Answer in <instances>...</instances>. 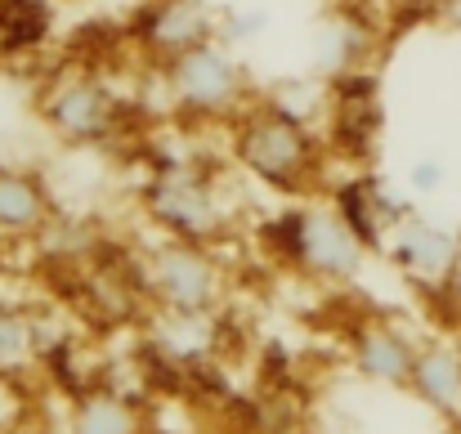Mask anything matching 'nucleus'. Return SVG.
<instances>
[{"label":"nucleus","mask_w":461,"mask_h":434,"mask_svg":"<svg viewBox=\"0 0 461 434\" xmlns=\"http://www.w3.org/2000/svg\"><path fill=\"white\" fill-rule=\"evenodd\" d=\"M457 247H461L457 229H448V224H439V220L412 211V215H403V220L390 229V238H385L381 251L390 256V265H394L403 278H412L417 287L435 291L439 278L448 274Z\"/></svg>","instance_id":"1a4fd4ad"},{"label":"nucleus","mask_w":461,"mask_h":434,"mask_svg":"<svg viewBox=\"0 0 461 434\" xmlns=\"http://www.w3.org/2000/svg\"><path fill=\"white\" fill-rule=\"evenodd\" d=\"M265 27H269V14L256 9V5H247V9H224V14H220V36H224L229 45H247V41H256Z\"/></svg>","instance_id":"dca6fc26"},{"label":"nucleus","mask_w":461,"mask_h":434,"mask_svg":"<svg viewBox=\"0 0 461 434\" xmlns=\"http://www.w3.org/2000/svg\"><path fill=\"white\" fill-rule=\"evenodd\" d=\"M444 184H448V161H439V157H417V161L408 166V193H412V197H435Z\"/></svg>","instance_id":"f3484780"},{"label":"nucleus","mask_w":461,"mask_h":434,"mask_svg":"<svg viewBox=\"0 0 461 434\" xmlns=\"http://www.w3.org/2000/svg\"><path fill=\"white\" fill-rule=\"evenodd\" d=\"M36 117L45 122V131L54 140H63L72 148H90L117 135L122 104H117V95L104 77L68 72V77L45 86V95L36 99Z\"/></svg>","instance_id":"423d86ee"},{"label":"nucleus","mask_w":461,"mask_h":434,"mask_svg":"<svg viewBox=\"0 0 461 434\" xmlns=\"http://www.w3.org/2000/svg\"><path fill=\"white\" fill-rule=\"evenodd\" d=\"M408 394L430 417H439L444 426H457L461 421V340H453V336H430V340L417 345Z\"/></svg>","instance_id":"9b49d317"},{"label":"nucleus","mask_w":461,"mask_h":434,"mask_svg":"<svg viewBox=\"0 0 461 434\" xmlns=\"http://www.w3.org/2000/svg\"><path fill=\"white\" fill-rule=\"evenodd\" d=\"M224 291L229 274L206 242L161 238L144 256V295L161 318H215Z\"/></svg>","instance_id":"7ed1b4c3"},{"label":"nucleus","mask_w":461,"mask_h":434,"mask_svg":"<svg viewBox=\"0 0 461 434\" xmlns=\"http://www.w3.org/2000/svg\"><path fill=\"white\" fill-rule=\"evenodd\" d=\"M278 256L313 283H354L367 260V242L331 206H301L274 224Z\"/></svg>","instance_id":"39448f33"},{"label":"nucleus","mask_w":461,"mask_h":434,"mask_svg":"<svg viewBox=\"0 0 461 434\" xmlns=\"http://www.w3.org/2000/svg\"><path fill=\"white\" fill-rule=\"evenodd\" d=\"M23 434H32V430H23Z\"/></svg>","instance_id":"aec40b11"},{"label":"nucleus","mask_w":461,"mask_h":434,"mask_svg":"<svg viewBox=\"0 0 461 434\" xmlns=\"http://www.w3.org/2000/svg\"><path fill=\"white\" fill-rule=\"evenodd\" d=\"M211 36H220V14L206 0H153L140 23V45L157 63H166Z\"/></svg>","instance_id":"9d476101"},{"label":"nucleus","mask_w":461,"mask_h":434,"mask_svg":"<svg viewBox=\"0 0 461 434\" xmlns=\"http://www.w3.org/2000/svg\"><path fill=\"white\" fill-rule=\"evenodd\" d=\"M376 23L358 9V5H336L327 9L318 23H313V36H309V72L327 86H340V81H354L363 77V68L372 63L376 54Z\"/></svg>","instance_id":"0eeeda50"},{"label":"nucleus","mask_w":461,"mask_h":434,"mask_svg":"<svg viewBox=\"0 0 461 434\" xmlns=\"http://www.w3.org/2000/svg\"><path fill=\"white\" fill-rule=\"evenodd\" d=\"M68 434H149L144 408L108 385L81 390L68 408Z\"/></svg>","instance_id":"ddd939ff"},{"label":"nucleus","mask_w":461,"mask_h":434,"mask_svg":"<svg viewBox=\"0 0 461 434\" xmlns=\"http://www.w3.org/2000/svg\"><path fill=\"white\" fill-rule=\"evenodd\" d=\"M54 197L50 184L32 170L0 166V242H32L50 229Z\"/></svg>","instance_id":"f8f14e48"},{"label":"nucleus","mask_w":461,"mask_h":434,"mask_svg":"<svg viewBox=\"0 0 461 434\" xmlns=\"http://www.w3.org/2000/svg\"><path fill=\"white\" fill-rule=\"evenodd\" d=\"M448 434H461V421H457V426H448Z\"/></svg>","instance_id":"6ab92c4d"},{"label":"nucleus","mask_w":461,"mask_h":434,"mask_svg":"<svg viewBox=\"0 0 461 434\" xmlns=\"http://www.w3.org/2000/svg\"><path fill=\"white\" fill-rule=\"evenodd\" d=\"M417 336L408 327H399L394 318H363L349 327L345 354L349 367L381 390H408L412 381V363H417Z\"/></svg>","instance_id":"6e6552de"},{"label":"nucleus","mask_w":461,"mask_h":434,"mask_svg":"<svg viewBox=\"0 0 461 434\" xmlns=\"http://www.w3.org/2000/svg\"><path fill=\"white\" fill-rule=\"evenodd\" d=\"M161 86H166L170 108L188 122H233L247 104H256L247 63L233 54V45L224 36H211V41L166 59Z\"/></svg>","instance_id":"f03ea898"},{"label":"nucleus","mask_w":461,"mask_h":434,"mask_svg":"<svg viewBox=\"0 0 461 434\" xmlns=\"http://www.w3.org/2000/svg\"><path fill=\"white\" fill-rule=\"evenodd\" d=\"M41 358V322L14 304H0V367L27 372Z\"/></svg>","instance_id":"4468645a"},{"label":"nucleus","mask_w":461,"mask_h":434,"mask_svg":"<svg viewBox=\"0 0 461 434\" xmlns=\"http://www.w3.org/2000/svg\"><path fill=\"white\" fill-rule=\"evenodd\" d=\"M144 211L166 238L206 242V247L229 238V224H233L215 175L202 170V166H188V161L161 166L144 184Z\"/></svg>","instance_id":"20e7f679"},{"label":"nucleus","mask_w":461,"mask_h":434,"mask_svg":"<svg viewBox=\"0 0 461 434\" xmlns=\"http://www.w3.org/2000/svg\"><path fill=\"white\" fill-rule=\"evenodd\" d=\"M435 295H439V309H444V318H453V322L461 327V247H457V256H453V265H448V274L439 278Z\"/></svg>","instance_id":"a211bd4d"},{"label":"nucleus","mask_w":461,"mask_h":434,"mask_svg":"<svg viewBox=\"0 0 461 434\" xmlns=\"http://www.w3.org/2000/svg\"><path fill=\"white\" fill-rule=\"evenodd\" d=\"M36 403L23 385V372H5L0 367V434H23L32 430Z\"/></svg>","instance_id":"2eb2a0df"},{"label":"nucleus","mask_w":461,"mask_h":434,"mask_svg":"<svg viewBox=\"0 0 461 434\" xmlns=\"http://www.w3.org/2000/svg\"><path fill=\"white\" fill-rule=\"evenodd\" d=\"M229 148H233V161L274 193L305 197L318 188L322 140L313 122L287 113L274 99H256L229 122Z\"/></svg>","instance_id":"f257e3e1"}]
</instances>
